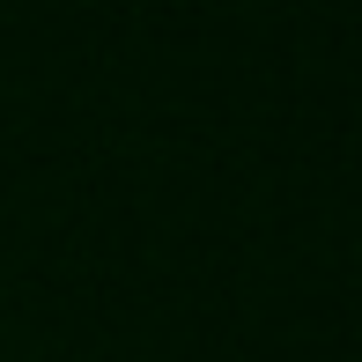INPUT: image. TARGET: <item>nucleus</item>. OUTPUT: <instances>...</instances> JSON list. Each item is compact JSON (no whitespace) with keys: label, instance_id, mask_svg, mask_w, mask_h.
I'll return each mask as SVG.
<instances>
[]
</instances>
